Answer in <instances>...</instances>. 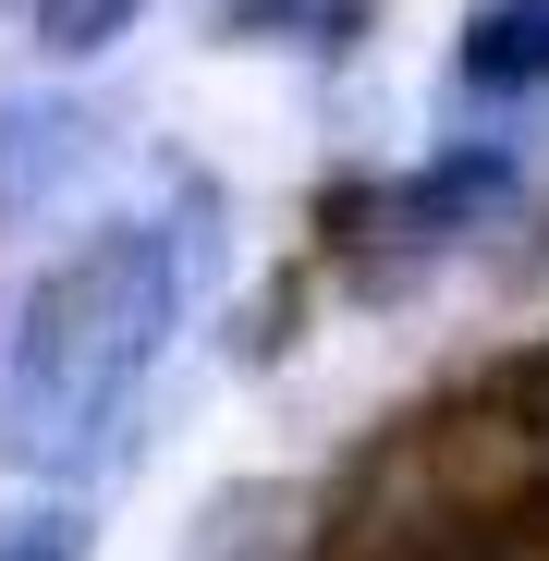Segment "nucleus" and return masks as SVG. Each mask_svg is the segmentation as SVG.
Here are the masks:
<instances>
[{
	"label": "nucleus",
	"mask_w": 549,
	"mask_h": 561,
	"mask_svg": "<svg viewBox=\"0 0 549 561\" xmlns=\"http://www.w3.org/2000/svg\"><path fill=\"white\" fill-rule=\"evenodd\" d=\"M196 220H111L73 256H49L13 306V342H0V451L49 463V477H85L99 451H123L159 354L183 330V294H196Z\"/></svg>",
	"instance_id": "f257e3e1"
},
{
	"label": "nucleus",
	"mask_w": 549,
	"mask_h": 561,
	"mask_svg": "<svg viewBox=\"0 0 549 561\" xmlns=\"http://www.w3.org/2000/svg\"><path fill=\"white\" fill-rule=\"evenodd\" d=\"M451 73H465V99H537L549 85V0H477Z\"/></svg>",
	"instance_id": "f03ea898"
},
{
	"label": "nucleus",
	"mask_w": 549,
	"mask_h": 561,
	"mask_svg": "<svg viewBox=\"0 0 549 561\" xmlns=\"http://www.w3.org/2000/svg\"><path fill=\"white\" fill-rule=\"evenodd\" d=\"M73 147H85V123L73 111H13V159H0V196H49V183L73 171Z\"/></svg>",
	"instance_id": "7ed1b4c3"
},
{
	"label": "nucleus",
	"mask_w": 549,
	"mask_h": 561,
	"mask_svg": "<svg viewBox=\"0 0 549 561\" xmlns=\"http://www.w3.org/2000/svg\"><path fill=\"white\" fill-rule=\"evenodd\" d=\"M135 13L147 0H25V25H37L49 61H99L111 37H135Z\"/></svg>",
	"instance_id": "20e7f679"
},
{
	"label": "nucleus",
	"mask_w": 549,
	"mask_h": 561,
	"mask_svg": "<svg viewBox=\"0 0 549 561\" xmlns=\"http://www.w3.org/2000/svg\"><path fill=\"white\" fill-rule=\"evenodd\" d=\"M99 549V525H85L73 501H25V513H0V561H85Z\"/></svg>",
	"instance_id": "39448f33"
},
{
	"label": "nucleus",
	"mask_w": 549,
	"mask_h": 561,
	"mask_svg": "<svg viewBox=\"0 0 549 561\" xmlns=\"http://www.w3.org/2000/svg\"><path fill=\"white\" fill-rule=\"evenodd\" d=\"M244 37H294V25H354V0H232Z\"/></svg>",
	"instance_id": "423d86ee"
}]
</instances>
